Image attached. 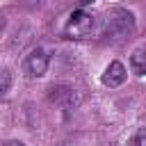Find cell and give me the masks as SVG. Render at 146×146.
Wrapping results in <instances>:
<instances>
[{
  "label": "cell",
  "mask_w": 146,
  "mask_h": 146,
  "mask_svg": "<svg viewBox=\"0 0 146 146\" xmlns=\"http://www.w3.org/2000/svg\"><path fill=\"white\" fill-rule=\"evenodd\" d=\"M135 32V16L128 9L114 7L103 18V36L107 41H123Z\"/></svg>",
  "instance_id": "6da1fadb"
},
{
  "label": "cell",
  "mask_w": 146,
  "mask_h": 146,
  "mask_svg": "<svg viewBox=\"0 0 146 146\" xmlns=\"http://www.w3.org/2000/svg\"><path fill=\"white\" fill-rule=\"evenodd\" d=\"M94 25H96V18L84 11V9H78L73 11L68 18H66V25H64V34L68 39H87L91 32H94Z\"/></svg>",
  "instance_id": "7a4b0ae2"
},
{
  "label": "cell",
  "mask_w": 146,
  "mask_h": 146,
  "mask_svg": "<svg viewBox=\"0 0 146 146\" xmlns=\"http://www.w3.org/2000/svg\"><path fill=\"white\" fill-rule=\"evenodd\" d=\"M48 64H50V57L43 48H34L27 57H25V73L30 78H43L46 71H48Z\"/></svg>",
  "instance_id": "3957f363"
},
{
  "label": "cell",
  "mask_w": 146,
  "mask_h": 146,
  "mask_svg": "<svg viewBox=\"0 0 146 146\" xmlns=\"http://www.w3.org/2000/svg\"><path fill=\"white\" fill-rule=\"evenodd\" d=\"M48 96H50V100H52L57 107H62V110H73V107L80 105V94H78L73 87H66V84L52 87Z\"/></svg>",
  "instance_id": "277c9868"
},
{
  "label": "cell",
  "mask_w": 146,
  "mask_h": 146,
  "mask_svg": "<svg viewBox=\"0 0 146 146\" xmlns=\"http://www.w3.org/2000/svg\"><path fill=\"white\" fill-rule=\"evenodd\" d=\"M125 78H128V71H125V66L121 62H110L107 68L100 75V80H103L105 87H119V84L125 82Z\"/></svg>",
  "instance_id": "5b68a950"
},
{
  "label": "cell",
  "mask_w": 146,
  "mask_h": 146,
  "mask_svg": "<svg viewBox=\"0 0 146 146\" xmlns=\"http://www.w3.org/2000/svg\"><path fill=\"white\" fill-rule=\"evenodd\" d=\"M130 68L137 75H146V43H141L139 48L132 50V55H130Z\"/></svg>",
  "instance_id": "8992f818"
},
{
  "label": "cell",
  "mask_w": 146,
  "mask_h": 146,
  "mask_svg": "<svg viewBox=\"0 0 146 146\" xmlns=\"http://www.w3.org/2000/svg\"><path fill=\"white\" fill-rule=\"evenodd\" d=\"M9 84H11V75H9V71H7L5 66H0V96L7 94Z\"/></svg>",
  "instance_id": "52a82bcc"
},
{
  "label": "cell",
  "mask_w": 146,
  "mask_h": 146,
  "mask_svg": "<svg viewBox=\"0 0 146 146\" xmlns=\"http://www.w3.org/2000/svg\"><path fill=\"white\" fill-rule=\"evenodd\" d=\"M130 146H146V128H141V130H137V132H135V137H132Z\"/></svg>",
  "instance_id": "ba28073f"
},
{
  "label": "cell",
  "mask_w": 146,
  "mask_h": 146,
  "mask_svg": "<svg viewBox=\"0 0 146 146\" xmlns=\"http://www.w3.org/2000/svg\"><path fill=\"white\" fill-rule=\"evenodd\" d=\"M0 146H25L23 141H16V139H11V141H2Z\"/></svg>",
  "instance_id": "9c48e42d"
},
{
  "label": "cell",
  "mask_w": 146,
  "mask_h": 146,
  "mask_svg": "<svg viewBox=\"0 0 146 146\" xmlns=\"http://www.w3.org/2000/svg\"><path fill=\"white\" fill-rule=\"evenodd\" d=\"M2 32H5V16L0 14V36H2Z\"/></svg>",
  "instance_id": "30bf717a"
},
{
  "label": "cell",
  "mask_w": 146,
  "mask_h": 146,
  "mask_svg": "<svg viewBox=\"0 0 146 146\" xmlns=\"http://www.w3.org/2000/svg\"><path fill=\"white\" fill-rule=\"evenodd\" d=\"M80 5H91V2H96V0H78Z\"/></svg>",
  "instance_id": "8fae6325"
},
{
  "label": "cell",
  "mask_w": 146,
  "mask_h": 146,
  "mask_svg": "<svg viewBox=\"0 0 146 146\" xmlns=\"http://www.w3.org/2000/svg\"><path fill=\"white\" fill-rule=\"evenodd\" d=\"M30 2H41V0H30Z\"/></svg>",
  "instance_id": "7c38bea8"
},
{
  "label": "cell",
  "mask_w": 146,
  "mask_h": 146,
  "mask_svg": "<svg viewBox=\"0 0 146 146\" xmlns=\"http://www.w3.org/2000/svg\"><path fill=\"white\" fill-rule=\"evenodd\" d=\"M103 146H114V144H103Z\"/></svg>",
  "instance_id": "4fadbf2b"
}]
</instances>
